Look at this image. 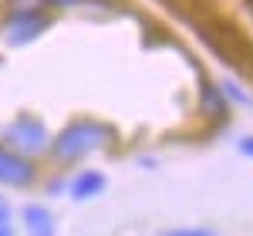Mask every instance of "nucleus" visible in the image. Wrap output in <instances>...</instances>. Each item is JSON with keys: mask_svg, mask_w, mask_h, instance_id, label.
<instances>
[{"mask_svg": "<svg viewBox=\"0 0 253 236\" xmlns=\"http://www.w3.org/2000/svg\"><path fill=\"white\" fill-rule=\"evenodd\" d=\"M115 142V128L108 121H98V118H75L71 125H64L58 135L51 138L47 152L54 162L61 165H71V162H81V158L101 152L105 145Z\"/></svg>", "mask_w": 253, "mask_h": 236, "instance_id": "f257e3e1", "label": "nucleus"}, {"mask_svg": "<svg viewBox=\"0 0 253 236\" xmlns=\"http://www.w3.org/2000/svg\"><path fill=\"white\" fill-rule=\"evenodd\" d=\"M3 145L14 149V152H20V156L34 158V156H41V152H47L51 135H47V128H44L41 118L20 115V118H14V121L3 128Z\"/></svg>", "mask_w": 253, "mask_h": 236, "instance_id": "f03ea898", "label": "nucleus"}, {"mask_svg": "<svg viewBox=\"0 0 253 236\" xmlns=\"http://www.w3.org/2000/svg\"><path fill=\"white\" fill-rule=\"evenodd\" d=\"M0 182L3 186H14V189H27L38 182V165L27 156H20L14 149H7L0 142Z\"/></svg>", "mask_w": 253, "mask_h": 236, "instance_id": "7ed1b4c3", "label": "nucleus"}, {"mask_svg": "<svg viewBox=\"0 0 253 236\" xmlns=\"http://www.w3.org/2000/svg\"><path fill=\"white\" fill-rule=\"evenodd\" d=\"M51 27V17L38 10V14H10V17L3 20V38L7 44H31V40H38L44 31Z\"/></svg>", "mask_w": 253, "mask_h": 236, "instance_id": "20e7f679", "label": "nucleus"}, {"mask_svg": "<svg viewBox=\"0 0 253 236\" xmlns=\"http://www.w3.org/2000/svg\"><path fill=\"white\" fill-rule=\"evenodd\" d=\"M199 101H203V112H206V118H213L216 125H223V121L230 118V101H226V95H223V88H219V84H213L210 78L203 81Z\"/></svg>", "mask_w": 253, "mask_h": 236, "instance_id": "39448f33", "label": "nucleus"}, {"mask_svg": "<svg viewBox=\"0 0 253 236\" xmlns=\"http://www.w3.org/2000/svg\"><path fill=\"white\" fill-rule=\"evenodd\" d=\"M101 189H105V176L95 172V169H84V172H78V176L68 182V193H71V199H78V202L95 199Z\"/></svg>", "mask_w": 253, "mask_h": 236, "instance_id": "423d86ee", "label": "nucleus"}, {"mask_svg": "<svg viewBox=\"0 0 253 236\" xmlns=\"http://www.w3.org/2000/svg\"><path fill=\"white\" fill-rule=\"evenodd\" d=\"M24 226L27 236H54V216L44 206H24Z\"/></svg>", "mask_w": 253, "mask_h": 236, "instance_id": "0eeeda50", "label": "nucleus"}, {"mask_svg": "<svg viewBox=\"0 0 253 236\" xmlns=\"http://www.w3.org/2000/svg\"><path fill=\"white\" fill-rule=\"evenodd\" d=\"M219 88H223L226 101H233V105H240V108H250V105H253V101H250V95H243V88H236L233 81H223Z\"/></svg>", "mask_w": 253, "mask_h": 236, "instance_id": "6e6552de", "label": "nucleus"}, {"mask_svg": "<svg viewBox=\"0 0 253 236\" xmlns=\"http://www.w3.org/2000/svg\"><path fill=\"white\" fill-rule=\"evenodd\" d=\"M156 236H216V233L206 230V226H169V230H162Z\"/></svg>", "mask_w": 253, "mask_h": 236, "instance_id": "1a4fd4ad", "label": "nucleus"}, {"mask_svg": "<svg viewBox=\"0 0 253 236\" xmlns=\"http://www.w3.org/2000/svg\"><path fill=\"white\" fill-rule=\"evenodd\" d=\"M44 10V0H10V14H38Z\"/></svg>", "mask_w": 253, "mask_h": 236, "instance_id": "9d476101", "label": "nucleus"}, {"mask_svg": "<svg viewBox=\"0 0 253 236\" xmlns=\"http://www.w3.org/2000/svg\"><path fill=\"white\" fill-rule=\"evenodd\" d=\"M236 152L243 158H253V135H243L240 142H236Z\"/></svg>", "mask_w": 253, "mask_h": 236, "instance_id": "9b49d317", "label": "nucleus"}, {"mask_svg": "<svg viewBox=\"0 0 253 236\" xmlns=\"http://www.w3.org/2000/svg\"><path fill=\"white\" fill-rule=\"evenodd\" d=\"M84 0H44V7H78Z\"/></svg>", "mask_w": 253, "mask_h": 236, "instance_id": "f8f14e48", "label": "nucleus"}, {"mask_svg": "<svg viewBox=\"0 0 253 236\" xmlns=\"http://www.w3.org/2000/svg\"><path fill=\"white\" fill-rule=\"evenodd\" d=\"M0 236H14V230H10V223H7V219H0Z\"/></svg>", "mask_w": 253, "mask_h": 236, "instance_id": "ddd939ff", "label": "nucleus"}, {"mask_svg": "<svg viewBox=\"0 0 253 236\" xmlns=\"http://www.w3.org/2000/svg\"><path fill=\"white\" fill-rule=\"evenodd\" d=\"M0 219H7V202L0 199Z\"/></svg>", "mask_w": 253, "mask_h": 236, "instance_id": "4468645a", "label": "nucleus"}]
</instances>
